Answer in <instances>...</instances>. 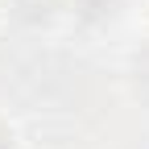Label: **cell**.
I'll list each match as a JSON object with an SVG mask.
<instances>
[{"instance_id": "3", "label": "cell", "mask_w": 149, "mask_h": 149, "mask_svg": "<svg viewBox=\"0 0 149 149\" xmlns=\"http://www.w3.org/2000/svg\"><path fill=\"white\" fill-rule=\"evenodd\" d=\"M128 87H133V95L149 108V46L133 50V58H128Z\"/></svg>"}, {"instance_id": "4", "label": "cell", "mask_w": 149, "mask_h": 149, "mask_svg": "<svg viewBox=\"0 0 149 149\" xmlns=\"http://www.w3.org/2000/svg\"><path fill=\"white\" fill-rule=\"evenodd\" d=\"M0 149H17V133L8 120H0Z\"/></svg>"}, {"instance_id": "1", "label": "cell", "mask_w": 149, "mask_h": 149, "mask_svg": "<svg viewBox=\"0 0 149 149\" xmlns=\"http://www.w3.org/2000/svg\"><path fill=\"white\" fill-rule=\"evenodd\" d=\"M8 13H13L21 25L42 29V25H50L58 13H66V0H8Z\"/></svg>"}, {"instance_id": "2", "label": "cell", "mask_w": 149, "mask_h": 149, "mask_svg": "<svg viewBox=\"0 0 149 149\" xmlns=\"http://www.w3.org/2000/svg\"><path fill=\"white\" fill-rule=\"evenodd\" d=\"M124 0H66V13H74L83 25H104L120 13Z\"/></svg>"}]
</instances>
